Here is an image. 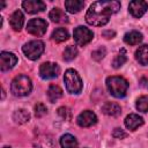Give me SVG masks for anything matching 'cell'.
Listing matches in <instances>:
<instances>
[{
  "mask_svg": "<svg viewBox=\"0 0 148 148\" xmlns=\"http://www.w3.org/2000/svg\"><path fill=\"white\" fill-rule=\"evenodd\" d=\"M120 9V2L117 0H99L90 5L86 13V21L94 27L105 25L110 16Z\"/></svg>",
  "mask_w": 148,
  "mask_h": 148,
  "instance_id": "6da1fadb",
  "label": "cell"
},
{
  "mask_svg": "<svg viewBox=\"0 0 148 148\" xmlns=\"http://www.w3.org/2000/svg\"><path fill=\"white\" fill-rule=\"evenodd\" d=\"M106 88L109 92L116 97V98H121L125 97L128 90V82L126 79L123 76H109L105 81Z\"/></svg>",
  "mask_w": 148,
  "mask_h": 148,
  "instance_id": "7a4b0ae2",
  "label": "cell"
},
{
  "mask_svg": "<svg viewBox=\"0 0 148 148\" xmlns=\"http://www.w3.org/2000/svg\"><path fill=\"white\" fill-rule=\"evenodd\" d=\"M32 89V82L29 76L21 74L13 79L10 83V91L16 97H23L31 92Z\"/></svg>",
  "mask_w": 148,
  "mask_h": 148,
  "instance_id": "3957f363",
  "label": "cell"
},
{
  "mask_svg": "<svg viewBox=\"0 0 148 148\" xmlns=\"http://www.w3.org/2000/svg\"><path fill=\"white\" fill-rule=\"evenodd\" d=\"M64 82H65V86H66V90L69 94L77 95V94L81 92V90H82V80H81L79 73L75 69L68 68L65 72Z\"/></svg>",
  "mask_w": 148,
  "mask_h": 148,
  "instance_id": "277c9868",
  "label": "cell"
},
{
  "mask_svg": "<svg viewBox=\"0 0 148 148\" xmlns=\"http://www.w3.org/2000/svg\"><path fill=\"white\" fill-rule=\"evenodd\" d=\"M44 49H45L44 43L39 39L30 40L22 46V51H23L24 56L30 60H37L43 54Z\"/></svg>",
  "mask_w": 148,
  "mask_h": 148,
  "instance_id": "5b68a950",
  "label": "cell"
},
{
  "mask_svg": "<svg viewBox=\"0 0 148 148\" xmlns=\"http://www.w3.org/2000/svg\"><path fill=\"white\" fill-rule=\"evenodd\" d=\"M73 37H74V40L75 43L79 45V46H84L87 45L88 43H90L94 38V32L88 29L87 27H82V25H79L77 28L74 29V32H73Z\"/></svg>",
  "mask_w": 148,
  "mask_h": 148,
  "instance_id": "8992f818",
  "label": "cell"
},
{
  "mask_svg": "<svg viewBox=\"0 0 148 148\" xmlns=\"http://www.w3.org/2000/svg\"><path fill=\"white\" fill-rule=\"evenodd\" d=\"M47 30V22L43 18H31L27 24V31L30 35L40 37Z\"/></svg>",
  "mask_w": 148,
  "mask_h": 148,
  "instance_id": "52a82bcc",
  "label": "cell"
},
{
  "mask_svg": "<svg viewBox=\"0 0 148 148\" xmlns=\"http://www.w3.org/2000/svg\"><path fill=\"white\" fill-rule=\"evenodd\" d=\"M60 73V68L56 62L46 61L39 67V76L43 80H52L56 79Z\"/></svg>",
  "mask_w": 148,
  "mask_h": 148,
  "instance_id": "ba28073f",
  "label": "cell"
},
{
  "mask_svg": "<svg viewBox=\"0 0 148 148\" xmlns=\"http://www.w3.org/2000/svg\"><path fill=\"white\" fill-rule=\"evenodd\" d=\"M17 62V57L13 52L3 51L0 54V69L2 72H7L12 69Z\"/></svg>",
  "mask_w": 148,
  "mask_h": 148,
  "instance_id": "9c48e42d",
  "label": "cell"
},
{
  "mask_svg": "<svg viewBox=\"0 0 148 148\" xmlns=\"http://www.w3.org/2000/svg\"><path fill=\"white\" fill-rule=\"evenodd\" d=\"M147 9H148V3L142 0H134L131 1L128 5V12L135 18H140L141 16H143Z\"/></svg>",
  "mask_w": 148,
  "mask_h": 148,
  "instance_id": "30bf717a",
  "label": "cell"
},
{
  "mask_svg": "<svg viewBox=\"0 0 148 148\" xmlns=\"http://www.w3.org/2000/svg\"><path fill=\"white\" fill-rule=\"evenodd\" d=\"M76 123L81 127H90L97 123V116L90 110H84L77 116Z\"/></svg>",
  "mask_w": 148,
  "mask_h": 148,
  "instance_id": "8fae6325",
  "label": "cell"
},
{
  "mask_svg": "<svg viewBox=\"0 0 148 148\" xmlns=\"http://www.w3.org/2000/svg\"><path fill=\"white\" fill-rule=\"evenodd\" d=\"M22 7L27 13L36 14V13L45 10L46 5H45V2H43L40 0H24L22 2Z\"/></svg>",
  "mask_w": 148,
  "mask_h": 148,
  "instance_id": "7c38bea8",
  "label": "cell"
},
{
  "mask_svg": "<svg viewBox=\"0 0 148 148\" xmlns=\"http://www.w3.org/2000/svg\"><path fill=\"white\" fill-rule=\"evenodd\" d=\"M124 123H125L126 128H128L131 131H135L136 128H139L140 126L143 125V118L141 116H139V114L131 113L125 118Z\"/></svg>",
  "mask_w": 148,
  "mask_h": 148,
  "instance_id": "4fadbf2b",
  "label": "cell"
},
{
  "mask_svg": "<svg viewBox=\"0 0 148 148\" xmlns=\"http://www.w3.org/2000/svg\"><path fill=\"white\" fill-rule=\"evenodd\" d=\"M49 17L51 18L52 22L59 23V24H62V23H67V22H68V16H67V14H66L62 9H60V8H58V7L51 9V12L49 13Z\"/></svg>",
  "mask_w": 148,
  "mask_h": 148,
  "instance_id": "5bb4252c",
  "label": "cell"
},
{
  "mask_svg": "<svg viewBox=\"0 0 148 148\" xmlns=\"http://www.w3.org/2000/svg\"><path fill=\"white\" fill-rule=\"evenodd\" d=\"M9 23H10V27L15 31H20L23 27V23H24V16H23L22 12L18 9L15 10L9 17Z\"/></svg>",
  "mask_w": 148,
  "mask_h": 148,
  "instance_id": "9a60e30c",
  "label": "cell"
},
{
  "mask_svg": "<svg viewBox=\"0 0 148 148\" xmlns=\"http://www.w3.org/2000/svg\"><path fill=\"white\" fill-rule=\"evenodd\" d=\"M102 111L104 114L106 116H111V117H117L121 113V108L119 104L114 103V102H105L102 106Z\"/></svg>",
  "mask_w": 148,
  "mask_h": 148,
  "instance_id": "2e32d148",
  "label": "cell"
},
{
  "mask_svg": "<svg viewBox=\"0 0 148 148\" xmlns=\"http://www.w3.org/2000/svg\"><path fill=\"white\" fill-rule=\"evenodd\" d=\"M142 34L136 31V30H132L128 31L124 35V42L128 45H138L139 43L142 42Z\"/></svg>",
  "mask_w": 148,
  "mask_h": 148,
  "instance_id": "e0dca14e",
  "label": "cell"
},
{
  "mask_svg": "<svg viewBox=\"0 0 148 148\" xmlns=\"http://www.w3.org/2000/svg\"><path fill=\"white\" fill-rule=\"evenodd\" d=\"M84 6V2L82 0H66L65 1V8L68 13L76 14L79 13Z\"/></svg>",
  "mask_w": 148,
  "mask_h": 148,
  "instance_id": "ac0fdd59",
  "label": "cell"
},
{
  "mask_svg": "<svg viewBox=\"0 0 148 148\" xmlns=\"http://www.w3.org/2000/svg\"><path fill=\"white\" fill-rule=\"evenodd\" d=\"M135 59L142 66L148 65V45H141L135 51Z\"/></svg>",
  "mask_w": 148,
  "mask_h": 148,
  "instance_id": "d6986e66",
  "label": "cell"
},
{
  "mask_svg": "<svg viewBox=\"0 0 148 148\" xmlns=\"http://www.w3.org/2000/svg\"><path fill=\"white\" fill-rule=\"evenodd\" d=\"M62 97V89L57 84H51L47 89V98L51 103L57 102L59 98Z\"/></svg>",
  "mask_w": 148,
  "mask_h": 148,
  "instance_id": "ffe728a7",
  "label": "cell"
},
{
  "mask_svg": "<svg viewBox=\"0 0 148 148\" xmlns=\"http://www.w3.org/2000/svg\"><path fill=\"white\" fill-rule=\"evenodd\" d=\"M61 148H77V140L72 134H64L60 138Z\"/></svg>",
  "mask_w": 148,
  "mask_h": 148,
  "instance_id": "44dd1931",
  "label": "cell"
},
{
  "mask_svg": "<svg viewBox=\"0 0 148 148\" xmlns=\"http://www.w3.org/2000/svg\"><path fill=\"white\" fill-rule=\"evenodd\" d=\"M13 119L17 124H25L30 120V114L25 109H18L13 113Z\"/></svg>",
  "mask_w": 148,
  "mask_h": 148,
  "instance_id": "7402d4cb",
  "label": "cell"
},
{
  "mask_svg": "<svg viewBox=\"0 0 148 148\" xmlns=\"http://www.w3.org/2000/svg\"><path fill=\"white\" fill-rule=\"evenodd\" d=\"M35 148H54V143L51 136L42 135L35 142Z\"/></svg>",
  "mask_w": 148,
  "mask_h": 148,
  "instance_id": "603a6c76",
  "label": "cell"
},
{
  "mask_svg": "<svg viewBox=\"0 0 148 148\" xmlns=\"http://www.w3.org/2000/svg\"><path fill=\"white\" fill-rule=\"evenodd\" d=\"M68 37H69L68 31H67L65 28H58V29H56V30L52 32V38H53V40H56L57 43L65 42V40L68 39Z\"/></svg>",
  "mask_w": 148,
  "mask_h": 148,
  "instance_id": "cb8c5ba5",
  "label": "cell"
},
{
  "mask_svg": "<svg viewBox=\"0 0 148 148\" xmlns=\"http://www.w3.org/2000/svg\"><path fill=\"white\" fill-rule=\"evenodd\" d=\"M126 60H127L126 51H125V49H121V50L118 52V54L114 57V59H113V61H112V66H113L114 68H119V67H121V66L126 62Z\"/></svg>",
  "mask_w": 148,
  "mask_h": 148,
  "instance_id": "d4e9b609",
  "label": "cell"
},
{
  "mask_svg": "<svg viewBox=\"0 0 148 148\" xmlns=\"http://www.w3.org/2000/svg\"><path fill=\"white\" fill-rule=\"evenodd\" d=\"M135 108L143 113H148V95L140 96L135 102Z\"/></svg>",
  "mask_w": 148,
  "mask_h": 148,
  "instance_id": "484cf974",
  "label": "cell"
},
{
  "mask_svg": "<svg viewBox=\"0 0 148 148\" xmlns=\"http://www.w3.org/2000/svg\"><path fill=\"white\" fill-rule=\"evenodd\" d=\"M62 56H64V60H66V61L73 60V59L76 58V56H77V49H76V46H74V45L67 46V47L64 50Z\"/></svg>",
  "mask_w": 148,
  "mask_h": 148,
  "instance_id": "4316f807",
  "label": "cell"
},
{
  "mask_svg": "<svg viewBox=\"0 0 148 148\" xmlns=\"http://www.w3.org/2000/svg\"><path fill=\"white\" fill-rule=\"evenodd\" d=\"M58 114L65 120H69L72 118V112L67 106H60L58 109Z\"/></svg>",
  "mask_w": 148,
  "mask_h": 148,
  "instance_id": "83f0119b",
  "label": "cell"
},
{
  "mask_svg": "<svg viewBox=\"0 0 148 148\" xmlns=\"http://www.w3.org/2000/svg\"><path fill=\"white\" fill-rule=\"evenodd\" d=\"M47 113V108L43 103H37L35 105V114L36 117H43Z\"/></svg>",
  "mask_w": 148,
  "mask_h": 148,
  "instance_id": "f1b7e54d",
  "label": "cell"
},
{
  "mask_svg": "<svg viewBox=\"0 0 148 148\" xmlns=\"http://www.w3.org/2000/svg\"><path fill=\"white\" fill-rule=\"evenodd\" d=\"M92 58L95 59V60H101V59H103L104 58V56H105V49L104 47H98L97 50H95L94 52H92Z\"/></svg>",
  "mask_w": 148,
  "mask_h": 148,
  "instance_id": "f546056e",
  "label": "cell"
},
{
  "mask_svg": "<svg viewBox=\"0 0 148 148\" xmlns=\"http://www.w3.org/2000/svg\"><path fill=\"white\" fill-rule=\"evenodd\" d=\"M112 135H113V138H116V139H124V138H126V135H127V134H126L121 128L117 127V128H114V130H113Z\"/></svg>",
  "mask_w": 148,
  "mask_h": 148,
  "instance_id": "4dcf8cb0",
  "label": "cell"
},
{
  "mask_svg": "<svg viewBox=\"0 0 148 148\" xmlns=\"http://www.w3.org/2000/svg\"><path fill=\"white\" fill-rule=\"evenodd\" d=\"M140 86L148 89V76H143L140 79Z\"/></svg>",
  "mask_w": 148,
  "mask_h": 148,
  "instance_id": "1f68e13d",
  "label": "cell"
},
{
  "mask_svg": "<svg viewBox=\"0 0 148 148\" xmlns=\"http://www.w3.org/2000/svg\"><path fill=\"white\" fill-rule=\"evenodd\" d=\"M3 148H12V147H7V146H6V147H3Z\"/></svg>",
  "mask_w": 148,
  "mask_h": 148,
  "instance_id": "d6a6232c",
  "label": "cell"
}]
</instances>
